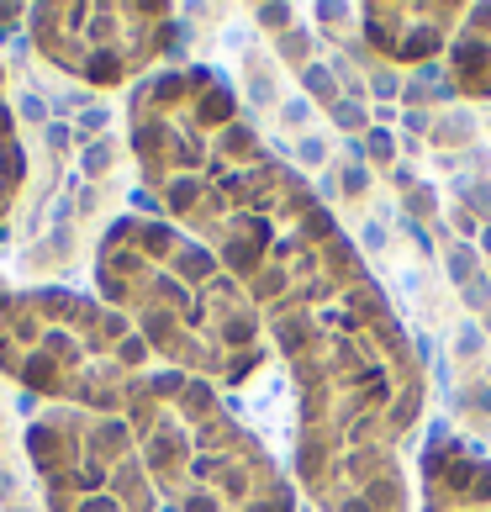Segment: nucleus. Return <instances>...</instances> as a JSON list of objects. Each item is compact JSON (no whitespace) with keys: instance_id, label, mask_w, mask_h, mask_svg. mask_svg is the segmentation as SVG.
I'll return each instance as SVG.
<instances>
[{"instance_id":"nucleus-12","label":"nucleus","mask_w":491,"mask_h":512,"mask_svg":"<svg viewBox=\"0 0 491 512\" xmlns=\"http://www.w3.org/2000/svg\"><path fill=\"white\" fill-rule=\"evenodd\" d=\"M11 22H27V6H0V32H6Z\"/></svg>"},{"instance_id":"nucleus-8","label":"nucleus","mask_w":491,"mask_h":512,"mask_svg":"<svg viewBox=\"0 0 491 512\" xmlns=\"http://www.w3.org/2000/svg\"><path fill=\"white\" fill-rule=\"evenodd\" d=\"M470 6H365V37L391 64H428L455 43Z\"/></svg>"},{"instance_id":"nucleus-7","label":"nucleus","mask_w":491,"mask_h":512,"mask_svg":"<svg viewBox=\"0 0 491 512\" xmlns=\"http://www.w3.org/2000/svg\"><path fill=\"white\" fill-rule=\"evenodd\" d=\"M27 37L37 59L96 90H122L154 74L175 43V11L138 0H85V6H27Z\"/></svg>"},{"instance_id":"nucleus-11","label":"nucleus","mask_w":491,"mask_h":512,"mask_svg":"<svg viewBox=\"0 0 491 512\" xmlns=\"http://www.w3.org/2000/svg\"><path fill=\"white\" fill-rule=\"evenodd\" d=\"M27 185V148H22V132H16L11 117V101H6V64H0V233L16 212V196Z\"/></svg>"},{"instance_id":"nucleus-3","label":"nucleus","mask_w":491,"mask_h":512,"mask_svg":"<svg viewBox=\"0 0 491 512\" xmlns=\"http://www.w3.org/2000/svg\"><path fill=\"white\" fill-rule=\"evenodd\" d=\"M96 296L164 370L217 391L249 386L275 359L249 291L164 217H117L96 243Z\"/></svg>"},{"instance_id":"nucleus-9","label":"nucleus","mask_w":491,"mask_h":512,"mask_svg":"<svg viewBox=\"0 0 491 512\" xmlns=\"http://www.w3.org/2000/svg\"><path fill=\"white\" fill-rule=\"evenodd\" d=\"M423 512H491V460H481L455 433H433L423 460Z\"/></svg>"},{"instance_id":"nucleus-5","label":"nucleus","mask_w":491,"mask_h":512,"mask_svg":"<svg viewBox=\"0 0 491 512\" xmlns=\"http://www.w3.org/2000/svg\"><path fill=\"white\" fill-rule=\"evenodd\" d=\"M159 359L101 296L69 286H6L0 280V375L53 407L127 412Z\"/></svg>"},{"instance_id":"nucleus-1","label":"nucleus","mask_w":491,"mask_h":512,"mask_svg":"<svg viewBox=\"0 0 491 512\" xmlns=\"http://www.w3.org/2000/svg\"><path fill=\"white\" fill-rule=\"evenodd\" d=\"M127 148L164 222L249 291L264 328L370 275L317 191L264 148L212 69H154L132 85Z\"/></svg>"},{"instance_id":"nucleus-10","label":"nucleus","mask_w":491,"mask_h":512,"mask_svg":"<svg viewBox=\"0 0 491 512\" xmlns=\"http://www.w3.org/2000/svg\"><path fill=\"white\" fill-rule=\"evenodd\" d=\"M449 80L470 101L491 96V6L465 11L455 43H449Z\"/></svg>"},{"instance_id":"nucleus-6","label":"nucleus","mask_w":491,"mask_h":512,"mask_svg":"<svg viewBox=\"0 0 491 512\" xmlns=\"http://www.w3.org/2000/svg\"><path fill=\"white\" fill-rule=\"evenodd\" d=\"M27 460L48 512H159L127 417L43 407L27 423Z\"/></svg>"},{"instance_id":"nucleus-4","label":"nucleus","mask_w":491,"mask_h":512,"mask_svg":"<svg viewBox=\"0 0 491 512\" xmlns=\"http://www.w3.org/2000/svg\"><path fill=\"white\" fill-rule=\"evenodd\" d=\"M122 417L169 512H296L286 470L233 417L217 386L159 365L127 396Z\"/></svg>"},{"instance_id":"nucleus-2","label":"nucleus","mask_w":491,"mask_h":512,"mask_svg":"<svg viewBox=\"0 0 491 512\" xmlns=\"http://www.w3.org/2000/svg\"><path fill=\"white\" fill-rule=\"evenodd\" d=\"M296 386V486L317 512H407L402 444L423 417V365L370 275L270 322Z\"/></svg>"}]
</instances>
